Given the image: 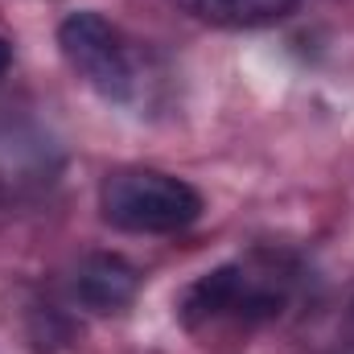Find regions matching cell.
Here are the masks:
<instances>
[{
	"mask_svg": "<svg viewBox=\"0 0 354 354\" xmlns=\"http://www.w3.org/2000/svg\"><path fill=\"white\" fill-rule=\"evenodd\" d=\"M292 301V268L280 256H248L202 272L181 292V326L214 330V326H260L284 313Z\"/></svg>",
	"mask_w": 354,
	"mask_h": 354,
	"instance_id": "obj_1",
	"label": "cell"
},
{
	"mask_svg": "<svg viewBox=\"0 0 354 354\" xmlns=\"http://www.w3.org/2000/svg\"><path fill=\"white\" fill-rule=\"evenodd\" d=\"M202 194L165 169L128 165L111 169L99 185V214L128 235H177L202 218Z\"/></svg>",
	"mask_w": 354,
	"mask_h": 354,
	"instance_id": "obj_2",
	"label": "cell"
},
{
	"mask_svg": "<svg viewBox=\"0 0 354 354\" xmlns=\"http://www.w3.org/2000/svg\"><path fill=\"white\" fill-rule=\"evenodd\" d=\"M58 50L66 58V66L87 83L99 99L132 107L145 95L140 79V54L132 50L128 33L120 25H111L103 12H71L58 25Z\"/></svg>",
	"mask_w": 354,
	"mask_h": 354,
	"instance_id": "obj_3",
	"label": "cell"
},
{
	"mask_svg": "<svg viewBox=\"0 0 354 354\" xmlns=\"http://www.w3.org/2000/svg\"><path fill=\"white\" fill-rule=\"evenodd\" d=\"M71 292L91 313H120L140 292V268L128 264L115 252H91V256H83V264L75 268Z\"/></svg>",
	"mask_w": 354,
	"mask_h": 354,
	"instance_id": "obj_4",
	"label": "cell"
},
{
	"mask_svg": "<svg viewBox=\"0 0 354 354\" xmlns=\"http://www.w3.org/2000/svg\"><path fill=\"white\" fill-rule=\"evenodd\" d=\"M181 12L218 25V29H260V25H276L284 21L297 0H174Z\"/></svg>",
	"mask_w": 354,
	"mask_h": 354,
	"instance_id": "obj_5",
	"label": "cell"
},
{
	"mask_svg": "<svg viewBox=\"0 0 354 354\" xmlns=\"http://www.w3.org/2000/svg\"><path fill=\"white\" fill-rule=\"evenodd\" d=\"M8 62H12V50H8V41H4V37H0V75H4V71H8Z\"/></svg>",
	"mask_w": 354,
	"mask_h": 354,
	"instance_id": "obj_6",
	"label": "cell"
}]
</instances>
